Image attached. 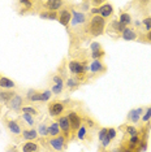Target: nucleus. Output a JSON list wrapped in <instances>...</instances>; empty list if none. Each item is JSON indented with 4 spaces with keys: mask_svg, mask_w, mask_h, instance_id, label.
Listing matches in <instances>:
<instances>
[{
    "mask_svg": "<svg viewBox=\"0 0 151 152\" xmlns=\"http://www.w3.org/2000/svg\"><path fill=\"white\" fill-rule=\"evenodd\" d=\"M104 27H106V20L102 16H92L89 21L87 25V31L91 37H99L104 33Z\"/></svg>",
    "mask_w": 151,
    "mask_h": 152,
    "instance_id": "f257e3e1",
    "label": "nucleus"
},
{
    "mask_svg": "<svg viewBox=\"0 0 151 152\" xmlns=\"http://www.w3.org/2000/svg\"><path fill=\"white\" fill-rule=\"evenodd\" d=\"M47 147L50 148L51 152H63L67 148V139L64 138V135L51 137L47 140Z\"/></svg>",
    "mask_w": 151,
    "mask_h": 152,
    "instance_id": "f03ea898",
    "label": "nucleus"
},
{
    "mask_svg": "<svg viewBox=\"0 0 151 152\" xmlns=\"http://www.w3.org/2000/svg\"><path fill=\"white\" fill-rule=\"evenodd\" d=\"M70 13H72V21L70 22H72V26H73V29H77V27H81V26L87 25V16L85 15L84 12L72 9Z\"/></svg>",
    "mask_w": 151,
    "mask_h": 152,
    "instance_id": "7ed1b4c3",
    "label": "nucleus"
},
{
    "mask_svg": "<svg viewBox=\"0 0 151 152\" xmlns=\"http://www.w3.org/2000/svg\"><path fill=\"white\" fill-rule=\"evenodd\" d=\"M57 124H59V126H60V130L63 131L64 138L65 139H69L70 134H72V130H70V124H69V118H68V116H60Z\"/></svg>",
    "mask_w": 151,
    "mask_h": 152,
    "instance_id": "20e7f679",
    "label": "nucleus"
},
{
    "mask_svg": "<svg viewBox=\"0 0 151 152\" xmlns=\"http://www.w3.org/2000/svg\"><path fill=\"white\" fill-rule=\"evenodd\" d=\"M65 102H59V100H55L51 104L48 105V112L52 117H60L61 113L64 112L65 109V105H64Z\"/></svg>",
    "mask_w": 151,
    "mask_h": 152,
    "instance_id": "39448f33",
    "label": "nucleus"
},
{
    "mask_svg": "<svg viewBox=\"0 0 151 152\" xmlns=\"http://www.w3.org/2000/svg\"><path fill=\"white\" fill-rule=\"evenodd\" d=\"M68 118H69V124H70V130L72 133L76 134L78 131V129L82 126V120L81 117L77 115L76 112H69L68 115Z\"/></svg>",
    "mask_w": 151,
    "mask_h": 152,
    "instance_id": "423d86ee",
    "label": "nucleus"
},
{
    "mask_svg": "<svg viewBox=\"0 0 151 152\" xmlns=\"http://www.w3.org/2000/svg\"><path fill=\"white\" fill-rule=\"evenodd\" d=\"M5 125H7V129H8V131L12 134V135H15V137L22 135V129H21V126H20V124L17 122V121L8 120L5 122Z\"/></svg>",
    "mask_w": 151,
    "mask_h": 152,
    "instance_id": "0eeeda50",
    "label": "nucleus"
},
{
    "mask_svg": "<svg viewBox=\"0 0 151 152\" xmlns=\"http://www.w3.org/2000/svg\"><path fill=\"white\" fill-rule=\"evenodd\" d=\"M63 5H65V1H60V0H48L44 3L47 12H57L59 9H61Z\"/></svg>",
    "mask_w": 151,
    "mask_h": 152,
    "instance_id": "6e6552de",
    "label": "nucleus"
},
{
    "mask_svg": "<svg viewBox=\"0 0 151 152\" xmlns=\"http://www.w3.org/2000/svg\"><path fill=\"white\" fill-rule=\"evenodd\" d=\"M72 21V13L70 11H68V9H63V11H60L59 13V22L61 25L64 26H69V23Z\"/></svg>",
    "mask_w": 151,
    "mask_h": 152,
    "instance_id": "1a4fd4ad",
    "label": "nucleus"
},
{
    "mask_svg": "<svg viewBox=\"0 0 151 152\" xmlns=\"http://www.w3.org/2000/svg\"><path fill=\"white\" fill-rule=\"evenodd\" d=\"M22 103H23V99H22V96H20V95H17L13 98L11 102L8 103V107L11 108L12 110H15V112H17V110H20L22 108Z\"/></svg>",
    "mask_w": 151,
    "mask_h": 152,
    "instance_id": "9d476101",
    "label": "nucleus"
},
{
    "mask_svg": "<svg viewBox=\"0 0 151 152\" xmlns=\"http://www.w3.org/2000/svg\"><path fill=\"white\" fill-rule=\"evenodd\" d=\"M89 69H90V72L92 74H97V73H103L106 70V66L103 65L100 60H92Z\"/></svg>",
    "mask_w": 151,
    "mask_h": 152,
    "instance_id": "9b49d317",
    "label": "nucleus"
},
{
    "mask_svg": "<svg viewBox=\"0 0 151 152\" xmlns=\"http://www.w3.org/2000/svg\"><path fill=\"white\" fill-rule=\"evenodd\" d=\"M38 131L35 129H23L22 131V138L27 142H34L35 139H38Z\"/></svg>",
    "mask_w": 151,
    "mask_h": 152,
    "instance_id": "f8f14e48",
    "label": "nucleus"
},
{
    "mask_svg": "<svg viewBox=\"0 0 151 152\" xmlns=\"http://www.w3.org/2000/svg\"><path fill=\"white\" fill-rule=\"evenodd\" d=\"M15 96H16L15 91H11V90H3V91H0V102L8 104Z\"/></svg>",
    "mask_w": 151,
    "mask_h": 152,
    "instance_id": "ddd939ff",
    "label": "nucleus"
},
{
    "mask_svg": "<svg viewBox=\"0 0 151 152\" xmlns=\"http://www.w3.org/2000/svg\"><path fill=\"white\" fill-rule=\"evenodd\" d=\"M99 9H100V16L103 18H108V17H111L112 13H113V8L109 3H103V4L99 7Z\"/></svg>",
    "mask_w": 151,
    "mask_h": 152,
    "instance_id": "4468645a",
    "label": "nucleus"
},
{
    "mask_svg": "<svg viewBox=\"0 0 151 152\" xmlns=\"http://www.w3.org/2000/svg\"><path fill=\"white\" fill-rule=\"evenodd\" d=\"M121 38L125 40H136L137 38H138V34H137L136 30L132 29V27H126L124 31L121 33Z\"/></svg>",
    "mask_w": 151,
    "mask_h": 152,
    "instance_id": "2eb2a0df",
    "label": "nucleus"
},
{
    "mask_svg": "<svg viewBox=\"0 0 151 152\" xmlns=\"http://www.w3.org/2000/svg\"><path fill=\"white\" fill-rule=\"evenodd\" d=\"M143 112V109L142 108H137V109H132L130 112L128 113V121H132L133 124H137L139 121V118H141V113Z\"/></svg>",
    "mask_w": 151,
    "mask_h": 152,
    "instance_id": "dca6fc26",
    "label": "nucleus"
},
{
    "mask_svg": "<svg viewBox=\"0 0 151 152\" xmlns=\"http://www.w3.org/2000/svg\"><path fill=\"white\" fill-rule=\"evenodd\" d=\"M39 147L35 142H26L22 144V152H38Z\"/></svg>",
    "mask_w": 151,
    "mask_h": 152,
    "instance_id": "f3484780",
    "label": "nucleus"
},
{
    "mask_svg": "<svg viewBox=\"0 0 151 152\" xmlns=\"http://www.w3.org/2000/svg\"><path fill=\"white\" fill-rule=\"evenodd\" d=\"M60 134H61V130H60L59 124H57V122H52L48 126V135L50 137H59Z\"/></svg>",
    "mask_w": 151,
    "mask_h": 152,
    "instance_id": "a211bd4d",
    "label": "nucleus"
},
{
    "mask_svg": "<svg viewBox=\"0 0 151 152\" xmlns=\"http://www.w3.org/2000/svg\"><path fill=\"white\" fill-rule=\"evenodd\" d=\"M0 87L1 88H15L16 83L7 77H0Z\"/></svg>",
    "mask_w": 151,
    "mask_h": 152,
    "instance_id": "6ab92c4d",
    "label": "nucleus"
},
{
    "mask_svg": "<svg viewBox=\"0 0 151 152\" xmlns=\"http://www.w3.org/2000/svg\"><path fill=\"white\" fill-rule=\"evenodd\" d=\"M109 27H111V30H113V31H116V33H122L128 26H125L124 23H121L120 21H112Z\"/></svg>",
    "mask_w": 151,
    "mask_h": 152,
    "instance_id": "aec40b11",
    "label": "nucleus"
},
{
    "mask_svg": "<svg viewBox=\"0 0 151 152\" xmlns=\"http://www.w3.org/2000/svg\"><path fill=\"white\" fill-rule=\"evenodd\" d=\"M21 112L22 113H27V115H30V116H38L39 115V110H38L37 108H34V107H30V105L22 107Z\"/></svg>",
    "mask_w": 151,
    "mask_h": 152,
    "instance_id": "412c9836",
    "label": "nucleus"
},
{
    "mask_svg": "<svg viewBox=\"0 0 151 152\" xmlns=\"http://www.w3.org/2000/svg\"><path fill=\"white\" fill-rule=\"evenodd\" d=\"M119 21L121 22V23H124L125 26H128V25L132 23V17H130L129 13H121V15H120Z\"/></svg>",
    "mask_w": 151,
    "mask_h": 152,
    "instance_id": "4be33fe9",
    "label": "nucleus"
},
{
    "mask_svg": "<svg viewBox=\"0 0 151 152\" xmlns=\"http://www.w3.org/2000/svg\"><path fill=\"white\" fill-rule=\"evenodd\" d=\"M86 134H87V127H86V125H84V124H82V126L77 131V138L80 140H84L85 138H86Z\"/></svg>",
    "mask_w": 151,
    "mask_h": 152,
    "instance_id": "5701e85b",
    "label": "nucleus"
},
{
    "mask_svg": "<svg viewBox=\"0 0 151 152\" xmlns=\"http://www.w3.org/2000/svg\"><path fill=\"white\" fill-rule=\"evenodd\" d=\"M21 118L25 121L26 125H29V126H34V124H35V118H34V116H30V115H27V113H22Z\"/></svg>",
    "mask_w": 151,
    "mask_h": 152,
    "instance_id": "b1692460",
    "label": "nucleus"
},
{
    "mask_svg": "<svg viewBox=\"0 0 151 152\" xmlns=\"http://www.w3.org/2000/svg\"><path fill=\"white\" fill-rule=\"evenodd\" d=\"M38 135L40 137H47L48 135V126H46V124H40L38 127Z\"/></svg>",
    "mask_w": 151,
    "mask_h": 152,
    "instance_id": "393cba45",
    "label": "nucleus"
},
{
    "mask_svg": "<svg viewBox=\"0 0 151 152\" xmlns=\"http://www.w3.org/2000/svg\"><path fill=\"white\" fill-rule=\"evenodd\" d=\"M51 95L52 92L50 90H46V91H40V102H47V100L51 99Z\"/></svg>",
    "mask_w": 151,
    "mask_h": 152,
    "instance_id": "a878e982",
    "label": "nucleus"
},
{
    "mask_svg": "<svg viewBox=\"0 0 151 152\" xmlns=\"http://www.w3.org/2000/svg\"><path fill=\"white\" fill-rule=\"evenodd\" d=\"M125 131H126V134H129L130 137H136V135H139L138 130H137L134 126H126Z\"/></svg>",
    "mask_w": 151,
    "mask_h": 152,
    "instance_id": "bb28decb",
    "label": "nucleus"
},
{
    "mask_svg": "<svg viewBox=\"0 0 151 152\" xmlns=\"http://www.w3.org/2000/svg\"><path fill=\"white\" fill-rule=\"evenodd\" d=\"M63 88H64V85H54L52 88H51V92L55 95H59L63 92Z\"/></svg>",
    "mask_w": 151,
    "mask_h": 152,
    "instance_id": "cd10ccee",
    "label": "nucleus"
},
{
    "mask_svg": "<svg viewBox=\"0 0 151 152\" xmlns=\"http://www.w3.org/2000/svg\"><path fill=\"white\" fill-rule=\"evenodd\" d=\"M103 56H104V52H103V50H99V51H94V52H91L92 60H100Z\"/></svg>",
    "mask_w": 151,
    "mask_h": 152,
    "instance_id": "c85d7f7f",
    "label": "nucleus"
},
{
    "mask_svg": "<svg viewBox=\"0 0 151 152\" xmlns=\"http://www.w3.org/2000/svg\"><path fill=\"white\" fill-rule=\"evenodd\" d=\"M27 99L30 102H40V91H34V94L30 95Z\"/></svg>",
    "mask_w": 151,
    "mask_h": 152,
    "instance_id": "c756f323",
    "label": "nucleus"
},
{
    "mask_svg": "<svg viewBox=\"0 0 151 152\" xmlns=\"http://www.w3.org/2000/svg\"><path fill=\"white\" fill-rule=\"evenodd\" d=\"M142 23H143V26H145V30L150 31L151 30V17H146V18L142 21Z\"/></svg>",
    "mask_w": 151,
    "mask_h": 152,
    "instance_id": "7c9ffc66",
    "label": "nucleus"
},
{
    "mask_svg": "<svg viewBox=\"0 0 151 152\" xmlns=\"http://www.w3.org/2000/svg\"><path fill=\"white\" fill-rule=\"evenodd\" d=\"M67 86H68L69 88H74V87H77V86H78V82L76 81L74 78H69V79L67 81Z\"/></svg>",
    "mask_w": 151,
    "mask_h": 152,
    "instance_id": "2f4dec72",
    "label": "nucleus"
},
{
    "mask_svg": "<svg viewBox=\"0 0 151 152\" xmlns=\"http://www.w3.org/2000/svg\"><path fill=\"white\" fill-rule=\"evenodd\" d=\"M84 121H85V125H86L87 129H89V127H95V122L90 118V117H85Z\"/></svg>",
    "mask_w": 151,
    "mask_h": 152,
    "instance_id": "473e14b6",
    "label": "nucleus"
},
{
    "mask_svg": "<svg viewBox=\"0 0 151 152\" xmlns=\"http://www.w3.org/2000/svg\"><path fill=\"white\" fill-rule=\"evenodd\" d=\"M52 81H54V85H64V79L60 75H54Z\"/></svg>",
    "mask_w": 151,
    "mask_h": 152,
    "instance_id": "72a5a7b5",
    "label": "nucleus"
},
{
    "mask_svg": "<svg viewBox=\"0 0 151 152\" xmlns=\"http://www.w3.org/2000/svg\"><path fill=\"white\" fill-rule=\"evenodd\" d=\"M20 4L23 5L26 9H33V5H34L32 1H29V0H22V1H20Z\"/></svg>",
    "mask_w": 151,
    "mask_h": 152,
    "instance_id": "f704fd0d",
    "label": "nucleus"
},
{
    "mask_svg": "<svg viewBox=\"0 0 151 152\" xmlns=\"http://www.w3.org/2000/svg\"><path fill=\"white\" fill-rule=\"evenodd\" d=\"M107 137L109 139H113V138H116V130L115 129H107Z\"/></svg>",
    "mask_w": 151,
    "mask_h": 152,
    "instance_id": "c9c22d12",
    "label": "nucleus"
},
{
    "mask_svg": "<svg viewBox=\"0 0 151 152\" xmlns=\"http://www.w3.org/2000/svg\"><path fill=\"white\" fill-rule=\"evenodd\" d=\"M107 137V129H102L100 131H99V135H98V138H99V140H103L104 138Z\"/></svg>",
    "mask_w": 151,
    "mask_h": 152,
    "instance_id": "e433bc0d",
    "label": "nucleus"
},
{
    "mask_svg": "<svg viewBox=\"0 0 151 152\" xmlns=\"http://www.w3.org/2000/svg\"><path fill=\"white\" fill-rule=\"evenodd\" d=\"M109 143H111V139H109L108 137H106L104 139L102 140V148H104V150H106V148L109 146Z\"/></svg>",
    "mask_w": 151,
    "mask_h": 152,
    "instance_id": "4c0bfd02",
    "label": "nucleus"
},
{
    "mask_svg": "<svg viewBox=\"0 0 151 152\" xmlns=\"http://www.w3.org/2000/svg\"><path fill=\"white\" fill-rule=\"evenodd\" d=\"M150 118H151V107H150L149 109H147V112H146V115L143 116L142 121H143V122H147V121H149Z\"/></svg>",
    "mask_w": 151,
    "mask_h": 152,
    "instance_id": "58836bf2",
    "label": "nucleus"
},
{
    "mask_svg": "<svg viewBox=\"0 0 151 152\" xmlns=\"http://www.w3.org/2000/svg\"><path fill=\"white\" fill-rule=\"evenodd\" d=\"M99 50H102L100 44H99V43H97V42L91 43V52H94V51H99Z\"/></svg>",
    "mask_w": 151,
    "mask_h": 152,
    "instance_id": "ea45409f",
    "label": "nucleus"
},
{
    "mask_svg": "<svg viewBox=\"0 0 151 152\" xmlns=\"http://www.w3.org/2000/svg\"><path fill=\"white\" fill-rule=\"evenodd\" d=\"M48 20H59L57 12H48Z\"/></svg>",
    "mask_w": 151,
    "mask_h": 152,
    "instance_id": "a19ab883",
    "label": "nucleus"
},
{
    "mask_svg": "<svg viewBox=\"0 0 151 152\" xmlns=\"http://www.w3.org/2000/svg\"><path fill=\"white\" fill-rule=\"evenodd\" d=\"M39 16H40V18H48V12H47V11L46 12H42Z\"/></svg>",
    "mask_w": 151,
    "mask_h": 152,
    "instance_id": "79ce46f5",
    "label": "nucleus"
},
{
    "mask_svg": "<svg viewBox=\"0 0 151 152\" xmlns=\"http://www.w3.org/2000/svg\"><path fill=\"white\" fill-rule=\"evenodd\" d=\"M146 40H151V30L147 31V34H146Z\"/></svg>",
    "mask_w": 151,
    "mask_h": 152,
    "instance_id": "37998d69",
    "label": "nucleus"
},
{
    "mask_svg": "<svg viewBox=\"0 0 151 152\" xmlns=\"http://www.w3.org/2000/svg\"><path fill=\"white\" fill-rule=\"evenodd\" d=\"M112 152H122V151H121V148H116V150H113Z\"/></svg>",
    "mask_w": 151,
    "mask_h": 152,
    "instance_id": "c03bdc74",
    "label": "nucleus"
},
{
    "mask_svg": "<svg viewBox=\"0 0 151 152\" xmlns=\"http://www.w3.org/2000/svg\"><path fill=\"white\" fill-rule=\"evenodd\" d=\"M7 152H16V150H15V148H9V150L7 151Z\"/></svg>",
    "mask_w": 151,
    "mask_h": 152,
    "instance_id": "a18cd8bd",
    "label": "nucleus"
}]
</instances>
